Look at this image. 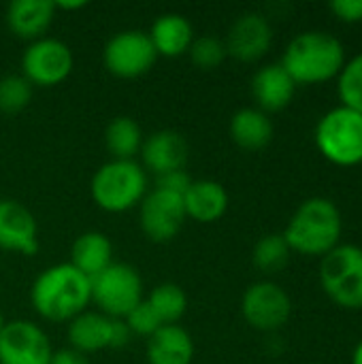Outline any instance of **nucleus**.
<instances>
[{"label": "nucleus", "mask_w": 362, "mask_h": 364, "mask_svg": "<svg viewBox=\"0 0 362 364\" xmlns=\"http://www.w3.org/2000/svg\"><path fill=\"white\" fill-rule=\"evenodd\" d=\"M32 309L47 322H70L87 311L92 303V284L70 262L45 269L30 288Z\"/></svg>", "instance_id": "nucleus-1"}, {"label": "nucleus", "mask_w": 362, "mask_h": 364, "mask_svg": "<svg viewBox=\"0 0 362 364\" xmlns=\"http://www.w3.org/2000/svg\"><path fill=\"white\" fill-rule=\"evenodd\" d=\"M280 64L297 85H318L339 77L346 64V49L331 32L309 30L288 43Z\"/></svg>", "instance_id": "nucleus-2"}, {"label": "nucleus", "mask_w": 362, "mask_h": 364, "mask_svg": "<svg viewBox=\"0 0 362 364\" xmlns=\"http://www.w3.org/2000/svg\"><path fill=\"white\" fill-rule=\"evenodd\" d=\"M341 232L344 220L339 207L331 198L314 196L297 207L282 235L290 252L312 258H324L339 245Z\"/></svg>", "instance_id": "nucleus-3"}, {"label": "nucleus", "mask_w": 362, "mask_h": 364, "mask_svg": "<svg viewBox=\"0 0 362 364\" xmlns=\"http://www.w3.org/2000/svg\"><path fill=\"white\" fill-rule=\"evenodd\" d=\"M92 200L107 213H126L147 194V173L134 160H111L92 177Z\"/></svg>", "instance_id": "nucleus-4"}, {"label": "nucleus", "mask_w": 362, "mask_h": 364, "mask_svg": "<svg viewBox=\"0 0 362 364\" xmlns=\"http://www.w3.org/2000/svg\"><path fill=\"white\" fill-rule=\"evenodd\" d=\"M316 147L335 166L362 164V113L344 105L326 111L316 126Z\"/></svg>", "instance_id": "nucleus-5"}, {"label": "nucleus", "mask_w": 362, "mask_h": 364, "mask_svg": "<svg viewBox=\"0 0 362 364\" xmlns=\"http://www.w3.org/2000/svg\"><path fill=\"white\" fill-rule=\"evenodd\" d=\"M320 286L341 309H362V247L339 243L320 262Z\"/></svg>", "instance_id": "nucleus-6"}, {"label": "nucleus", "mask_w": 362, "mask_h": 364, "mask_svg": "<svg viewBox=\"0 0 362 364\" xmlns=\"http://www.w3.org/2000/svg\"><path fill=\"white\" fill-rule=\"evenodd\" d=\"M92 303L111 320H124L143 299V279L132 264L113 262L90 279Z\"/></svg>", "instance_id": "nucleus-7"}, {"label": "nucleus", "mask_w": 362, "mask_h": 364, "mask_svg": "<svg viewBox=\"0 0 362 364\" xmlns=\"http://www.w3.org/2000/svg\"><path fill=\"white\" fill-rule=\"evenodd\" d=\"M73 66H75V58L70 47L49 36L30 43L21 55V70L32 87L60 85L70 77Z\"/></svg>", "instance_id": "nucleus-8"}, {"label": "nucleus", "mask_w": 362, "mask_h": 364, "mask_svg": "<svg viewBox=\"0 0 362 364\" xmlns=\"http://www.w3.org/2000/svg\"><path fill=\"white\" fill-rule=\"evenodd\" d=\"M241 314L252 328L260 333H275L288 324L292 316V301L280 284L265 279L252 284L243 292Z\"/></svg>", "instance_id": "nucleus-9"}, {"label": "nucleus", "mask_w": 362, "mask_h": 364, "mask_svg": "<svg viewBox=\"0 0 362 364\" xmlns=\"http://www.w3.org/2000/svg\"><path fill=\"white\" fill-rule=\"evenodd\" d=\"M158 53L149 41L147 32L141 30H124L117 32L102 51L105 68L119 79H137L151 70Z\"/></svg>", "instance_id": "nucleus-10"}, {"label": "nucleus", "mask_w": 362, "mask_h": 364, "mask_svg": "<svg viewBox=\"0 0 362 364\" xmlns=\"http://www.w3.org/2000/svg\"><path fill=\"white\" fill-rule=\"evenodd\" d=\"M183 198L179 194L154 188L139 205V224L145 237L154 243L173 241L186 222Z\"/></svg>", "instance_id": "nucleus-11"}, {"label": "nucleus", "mask_w": 362, "mask_h": 364, "mask_svg": "<svg viewBox=\"0 0 362 364\" xmlns=\"http://www.w3.org/2000/svg\"><path fill=\"white\" fill-rule=\"evenodd\" d=\"M53 356L47 333L30 320L6 322L0 333V364H49Z\"/></svg>", "instance_id": "nucleus-12"}, {"label": "nucleus", "mask_w": 362, "mask_h": 364, "mask_svg": "<svg viewBox=\"0 0 362 364\" xmlns=\"http://www.w3.org/2000/svg\"><path fill=\"white\" fill-rule=\"evenodd\" d=\"M273 43V28L260 13H243L226 36V53L239 62H256L267 55Z\"/></svg>", "instance_id": "nucleus-13"}, {"label": "nucleus", "mask_w": 362, "mask_h": 364, "mask_svg": "<svg viewBox=\"0 0 362 364\" xmlns=\"http://www.w3.org/2000/svg\"><path fill=\"white\" fill-rule=\"evenodd\" d=\"M0 250L32 256L38 252V224L26 205L0 198Z\"/></svg>", "instance_id": "nucleus-14"}, {"label": "nucleus", "mask_w": 362, "mask_h": 364, "mask_svg": "<svg viewBox=\"0 0 362 364\" xmlns=\"http://www.w3.org/2000/svg\"><path fill=\"white\" fill-rule=\"evenodd\" d=\"M139 154L143 160V168L160 177L164 173L186 168V162L190 158V145L186 136L177 130H158L143 139Z\"/></svg>", "instance_id": "nucleus-15"}, {"label": "nucleus", "mask_w": 362, "mask_h": 364, "mask_svg": "<svg viewBox=\"0 0 362 364\" xmlns=\"http://www.w3.org/2000/svg\"><path fill=\"white\" fill-rule=\"evenodd\" d=\"M297 94V83L282 64H267L252 77V96L258 102L256 109L265 113L286 109Z\"/></svg>", "instance_id": "nucleus-16"}, {"label": "nucleus", "mask_w": 362, "mask_h": 364, "mask_svg": "<svg viewBox=\"0 0 362 364\" xmlns=\"http://www.w3.org/2000/svg\"><path fill=\"white\" fill-rule=\"evenodd\" d=\"M55 9L51 0H13L6 9L9 30L23 41H38L51 28Z\"/></svg>", "instance_id": "nucleus-17"}, {"label": "nucleus", "mask_w": 362, "mask_h": 364, "mask_svg": "<svg viewBox=\"0 0 362 364\" xmlns=\"http://www.w3.org/2000/svg\"><path fill=\"white\" fill-rule=\"evenodd\" d=\"M181 198L186 218L198 224H213L228 211V192L220 181L213 179L192 181Z\"/></svg>", "instance_id": "nucleus-18"}, {"label": "nucleus", "mask_w": 362, "mask_h": 364, "mask_svg": "<svg viewBox=\"0 0 362 364\" xmlns=\"http://www.w3.org/2000/svg\"><path fill=\"white\" fill-rule=\"evenodd\" d=\"M147 363L149 364H192L194 341L179 324L160 326L147 339Z\"/></svg>", "instance_id": "nucleus-19"}, {"label": "nucleus", "mask_w": 362, "mask_h": 364, "mask_svg": "<svg viewBox=\"0 0 362 364\" xmlns=\"http://www.w3.org/2000/svg\"><path fill=\"white\" fill-rule=\"evenodd\" d=\"M147 34H149V41H151L156 53L164 55V58H179V55L188 53V49L194 41L192 23L179 13L160 15L151 23V30Z\"/></svg>", "instance_id": "nucleus-20"}, {"label": "nucleus", "mask_w": 362, "mask_h": 364, "mask_svg": "<svg viewBox=\"0 0 362 364\" xmlns=\"http://www.w3.org/2000/svg\"><path fill=\"white\" fill-rule=\"evenodd\" d=\"M111 324H113V320L100 311L79 314L77 318H73L68 322L66 337H68L70 348L85 356L107 350L109 341H111Z\"/></svg>", "instance_id": "nucleus-21"}, {"label": "nucleus", "mask_w": 362, "mask_h": 364, "mask_svg": "<svg viewBox=\"0 0 362 364\" xmlns=\"http://www.w3.org/2000/svg\"><path fill=\"white\" fill-rule=\"evenodd\" d=\"M70 264L87 279L113 264V245L107 235L90 230L75 239L70 247Z\"/></svg>", "instance_id": "nucleus-22"}, {"label": "nucleus", "mask_w": 362, "mask_h": 364, "mask_svg": "<svg viewBox=\"0 0 362 364\" xmlns=\"http://www.w3.org/2000/svg\"><path fill=\"white\" fill-rule=\"evenodd\" d=\"M233 141L247 151H258L267 147L273 139V122L269 115L256 107L239 109L230 119Z\"/></svg>", "instance_id": "nucleus-23"}, {"label": "nucleus", "mask_w": 362, "mask_h": 364, "mask_svg": "<svg viewBox=\"0 0 362 364\" xmlns=\"http://www.w3.org/2000/svg\"><path fill=\"white\" fill-rule=\"evenodd\" d=\"M105 145L113 160H134L143 145V130L132 117L119 115L109 122L105 130Z\"/></svg>", "instance_id": "nucleus-24"}, {"label": "nucleus", "mask_w": 362, "mask_h": 364, "mask_svg": "<svg viewBox=\"0 0 362 364\" xmlns=\"http://www.w3.org/2000/svg\"><path fill=\"white\" fill-rule=\"evenodd\" d=\"M145 303L151 307V311L156 314V318L160 320L162 326L177 324L188 311V296H186L183 288L177 284H171V282L156 286L149 292V296L145 299Z\"/></svg>", "instance_id": "nucleus-25"}, {"label": "nucleus", "mask_w": 362, "mask_h": 364, "mask_svg": "<svg viewBox=\"0 0 362 364\" xmlns=\"http://www.w3.org/2000/svg\"><path fill=\"white\" fill-rule=\"evenodd\" d=\"M290 247L284 239V235H265L262 239H258V243L254 245L252 252V262L258 271L273 275L280 273L288 260H290Z\"/></svg>", "instance_id": "nucleus-26"}, {"label": "nucleus", "mask_w": 362, "mask_h": 364, "mask_svg": "<svg viewBox=\"0 0 362 364\" xmlns=\"http://www.w3.org/2000/svg\"><path fill=\"white\" fill-rule=\"evenodd\" d=\"M337 90L344 107L362 113V51L352 60H346L337 77Z\"/></svg>", "instance_id": "nucleus-27"}, {"label": "nucleus", "mask_w": 362, "mask_h": 364, "mask_svg": "<svg viewBox=\"0 0 362 364\" xmlns=\"http://www.w3.org/2000/svg\"><path fill=\"white\" fill-rule=\"evenodd\" d=\"M32 100V85L23 75H6L0 79V113H21Z\"/></svg>", "instance_id": "nucleus-28"}, {"label": "nucleus", "mask_w": 362, "mask_h": 364, "mask_svg": "<svg viewBox=\"0 0 362 364\" xmlns=\"http://www.w3.org/2000/svg\"><path fill=\"white\" fill-rule=\"evenodd\" d=\"M188 53H190V60L194 62V66H198L201 70L218 68L228 55L224 41H220L218 36H198V38H194Z\"/></svg>", "instance_id": "nucleus-29"}, {"label": "nucleus", "mask_w": 362, "mask_h": 364, "mask_svg": "<svg viewBox=\"0 0 362 364\" xmlns=\"http://www.w3.org/2000/svg\"><path fill=\"white\" fill-rule=\"evenodd\" d=\"M124 322L128 324V328H130V333L132 335H139V337H151L162 324H160V320L156 318V314L151 311V307L143 301L139 307H134L126 318H124Z\"/></svg>", "instance_id": "nucleus-30"}, {"label": "nucleus", "mask_w": 362, "mask_h": 364, "mask_svg": "<svg viewBox=\"0 0 362 364\" xmlns=\"http://www.w3.org/2000/svg\"><path fill=\"white\" fill-rule=\"evenodd\" d=\"M329 9L344 23H361L362 21V0H335L329 4Z\"/></svg>", "instance_id": "nucleus-31"}, {"label": "nucleus", "mask_w": 362, "mask_h": 364, "mask_svg": "<svg viewBox=\"0 0 362 364\" xmlns=\"http://www.w3.org/2000/svg\"><path fill=\"white\" fill-rule=\"evenodd\" d=\"M190 183H192L190 175L186 173V168H181V171H173V173H164V175H160V177H158V181H156V188L183 196V194H186V190L190 188Z\"/></svg>", "instance_id": "nucleus-32"}, {"label": "nucleus", "mask_w": 362, "mask_h": 364, "mask_svg": "<svg viewBox=\"0 0 362 364\" xmlns=\"http://www.w3.org/2000/svg\"><path fill=\"white\" fill-rule=\"evenodd\" d=\"M132 339V333L128 328V324L124 320H113L111 324V341H109V348L113 350H119V348H126Z\"/></svg>", "instance_id": "nucleus-33"}, {"label": "nucleus", "mask_w": 362, "mask_h": 364, "mask_svg": "<svg viewBox=\"0 0 362 364\" xmlns=\"http://www.w3.org/2000/svg\"><path fill=\"white\" fill-rule=\"evenodd\" d=\"M49 364H92V363H90V358H87L85 354H81V352H77V350H73V348H64V350L53 352V356H51Z\"/></svg>", "instance_id": "nucleus-34"}, {"label": "nucleus", "mask_w": 362, "mask_h": 364, "mask_svg": "<svg viewBox=\"0 0 362 364\" xmlns=\"http://www.w3.org/2000/svg\"><path fill=\"white\" fill-rule=\"evenodd\" d=\"M85 6H87V2H83V0H75V2H53L55 13L58 11H81Z\"/></svg>", "instance_id": "nucleus-35"}, {"label": "nucleus", "mask_w": 362, "mask_h": 364, "mask_svg": "<svg viewBox=\"0 0 362 364\" xmlns=\"http://www.w3.org/2000/svg\"><path fill=\"white\" fill-rule=\"evenodd\" d=\"M352 364H362V339L358 341V346L354 348V354H352Z\"/></svg>", "instance_id": "nucleus-36"}, {"label": "nucleus", "mask_w": 362, "mask_h": 364, "mask_svg": "<svg viewBox=\"0 0 362 364\" xmlns=\"http://www.w3.org/2000/svg\"><path fill=\"white\" fill-rule=\"evenodd\" d=\"M4 324H6V322H4V316H2V311H0V333H2V328H4Z\"/></svg>", "instance_id": "nucleus-37"}]
</instances>
